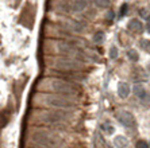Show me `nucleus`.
I'll return each mask as SVG.
<instances>
[{"mask_svg":"<svg viewBox=\"0 0 150 148\" xmlns=\"http://www.w3.org/2000/svg\"><path fill=\"white\" fill-rule=\"evenodd\" d=\"M104 38H105L104 32L98 31V32H95V35H93V42L95 43H103V42H104Z\"/></svg>","mask_w":150,"mask_h":148,"instance_id":"obj_14","label":"nucleus"},{"mask_svg":"<svg viewBox=\"0 0 150 148\" xmlns=\"http://www.w3.org/2000/svg\"><path fill=\"white\" fill-rule=\"evenodd\" d=\"M127 10H129V6H127V4H123L122 8H120V15H122V16H125V15L127 14Z\"/></svg>","mask_w":150,"mask_h":148,"instance_id":"obj_22","label":"nucleus"},{"mask_svg":"<svg viewBox=\"0 0 150 148\" xmlns=\"http://www.w3.org/2000/svg\"><path fill=\"white\" fill-rule=\"evenodd\" d=\"M38 89L45 90V93L46 92H54L59 96L73 97L80 93L81 88L72 81H67L62 78H45L38 83Z\"/></svg>","mask_w":150,"mask_h":148,"instance_id":"obj_1","label":"nucleus"},{"mask_svg":"<svg viewBox=\"0 0 150 148\" xmlns=\"http://www.w3.org/2000/svg\"><path fill=\"white\" fill-rule=\"evenodd\" d=\"M114 145L116 148H126L129 145V139L123 136V135H118L114 137Z\"/></svg>","mask_w":150,"mask_h":148,"instance_id":"obj_10","label":"nucleus"},{"mask_svg":"<svg viewBox=\"0 0 150 148\" xmlns=\"http://www.w3.org/2000/svg\"><path fill=\"white\" fill-rule=\"evenodd\" d=\"M110 58H111V59H116V58H118V48H116L115 46H112V47L110 48Z\"/></svg>","mask_w":150,"mask_h":148,"instance_id":"obj_19","label":"nucleus"},{"mask_svg":"<svg viewBox=\"0 0 150 148\" xmlns=\"http://www.w3.org/2000/svg\"><path fill=\"white\" fill-rule=\"evenodd\" d=\"M137 148H150V145L145 140H139L137 143Z\"/></svg>","mask_w":150,"mask_h":148,"instance_id":"obj_21","label":"nucleus"},{"mask_svg":"<svg viewBox=\"0 0 150 148\" xmlns=\"http://www.w3.org/2000/svg\"><path fill=\"white\" fill-rule=\"evenodd\" d=\"M146 31L150 32V18H149V20L146 22Z\"/></svg>","mask_w":150,"mask_h":148,"instance_id":"obj_24","label":"nucleus"},{"mask_svg":"<svg viewBox=\"0 0 150 148\" xmlns=\"http://www.w3.org/2000/svg\"><path fill=\"white\" fill-rule=\"evenodd\" d=\"M134 94H135L138 98H141V100H143L145 97L147 96L146 90H145V88H143L142 85H134Z\"/></svg>","mask_w":150,"mask_h":148,"instance_id":"obj_12","label":"nucleus"},{"mask_svg":"<svg viewBox=\"0 0 150 148\" xmlns=\"http://www.w3.org/2000/svg\"><path fill=\"white\" fill-rule=\"evenodd\" d=\"M130 92H131V89H130V85L127 82L118 83V96L120 97V98H127Z\"/></svg>","mask_w":150,"mask_h":148,"instance_id":"obj_9","label":"nucleus"},{"mask_svg":"<svg viewBox=\"0 0 150 148\" xmlns=\"http://www.w3.org/2000/svg\"><path fill=\"white\" fill-rule=\"evenodd\" d=\"M127 27H129V30L131 32H134V34H142L143 32V24L141 23L138 19H131V20L129 22V24H127Z\"/></svg>","mask_w":150,"mask_h":148,"instance_id":"obj_8","label":"nucleus"},{"mask_svg":"<svg viewBox=\"0 0 150 148\" xmlns=\"http://www.w3.org/2000/svg\"><path fill=\"white\" fill-rule=\"evenodd\" d=\"M107 19H110V20H111V19H114V12H112V11L107 12Z\"/></svg>","mask_w":150,"mask_h":148,"instance_id":"obj_23","label":"nucleus"},{"mask_svg":"<svg viewBox=\"0 0 150 148\" xmlns=\"http://www.w3.org/2000/svg\"><path fill=\"white\" fill-rule=\"evenodd\" d=\"M46 46H49L47 51L53 53V54L62 55L64 58H73V59H80L85 58V55L83 54V51H80V48H77L76 46H73L69 42L64 41H47Z\"/></svg>","mask_w":150,"mask_h":148,"instance_id":"obj_3","label":"nucleus"},{"mask_svg":"<svg viewBox=\"0 0 150 148\" xmlns=\"http://www.w3.org/2000/svg\"><path fill=\"white\" fill-rule=\"evenodd\" d=\"M139 46H141V48H143V51H146L150 54V41L149 39H142V41L139 42Z\"/></svg>","mask_w":150,"mask_h":148,"instance_id":"obj_17","label":"nucleus"},{"mask_svg":"<svg viewBox=\"0 0 150 148\" xmlns=\"http://www.w3.org/2000/svg\"><path fill=\"white\" fill-rule=\"evenodd\" d=\"M70 6L73 11H83L87 7V0H72Z\"/></svg>","mask_w":150,"mask_h":148,"instance_id":"obj_11","label":"nucleus"},{"mask_svg":"<svg viewBox=\"0 0 150 148\" xmlns=\"http://www.w3.org/2000/svg\"><path fill=\"white\" fill-rule=\"evenodd\" d=\"M31 141L45 148H61L64 145V140L58 135L46 131H37L31 133Z\"/></svg>","mask_w":150,"mask_h":148,"instance_id":"obj_5","label":"nucleus"},{"mask_svg":"<svg viewBox=\"0 0 150 148\" xmlns=\"http://www.w3.org/2000/svg\"><path fill=\"white\" fill-rule=\"evenodd\" d=\"M34 102L41 107H49V108H56V109H69V108H74L76 102L73 100H70L69 97L59 96V94H52V93H38L34 97Z\"/></svg>","mask_w":150,"mask_h":148,"instance_id":"obj_2","label":"nucleus"},{"mask_svg":"<svg viewBox=\"0 0 150 148\" xmlns=\"http://www.w3.org/2000/svg\"><path fill=\"white\" fill-rule=\"evenodd\" d=\"M139 15L143 18V19H146V22L149 20L150 15H149V11H147V10H143V8H141V10H139Z\"/></svg>","mask_w":150,"mask_h":148,"instance_id":"obj_20","label":"nucleus"},{"mask_svg":"<svg viewBox=\"0 0 150 148\" xmlns=\"http://www.w3.org/2000/svg\"><path fill=\"white\" fill-rule=\"evenodd\" d=\"M149 70H150V65H149Z\"/></svg>","mask_w":150,"mask_h":148,"instance_id":"obj_25","label":"nucleus"},{"mask_svg":"<svg viewBox=\"0 0 150 148\" xmlns=\"http://www.w3.org/2000/svg\"><path fill=\"white\" fill-rule=\"evenodd\" d=\"M101 131L104 132L105 135H112L114 131H115V128L112 127V124H110V123H103L101 124Z\"/></svg>","mask_w":150,"mask_h":148,"instance_id":"obj_13","label":"nucleus"},{"mask_svg":"<svg viewBox=\"0 0 150 148\" xmlns=\"http://www.w3.org/2000/svg\"><path fill=\"white\" fill-rule=\"evenodd\" d=\"M96 148H111L107 143H105V140L103 137H100V136H96Z\"/></svg>","mask_w":150,"mask_h":148,"instance_id":"obj_15","label":"nucleus"},{"mask_svg":"<svg viewBox=\"0 0 150 148\" xmlns=\"http://www.w3.org/2000/svg\"><path fill=\"white\" fill-rule=\"evenodd\" d=\"M116 119H118L119 123L126 128H133L134 125H135V117L130 113V112H127V110H120V112H118V113H116Z\"/></svg>","mask_w":150,"mask_h":148,"instance_id":"obj_7","label":"nucleus"},{"mask_svg":"<svg viewBox=\"0 0 150 148\" xmlns=\"http://www.w3.org/2000/svg\"><path fill=\"white\" fill-rule=\"evenodd\" d=\"M31 120H35L41 124L53 125L69 120V114L62 110H42V112H37L35 114H31Z\"/></svg>","mask_w":150,"mask_h":148,"instance_id":"obj_4","label":"nucleus"},{"mask_svg":"<svg viewBox=\"0 0 150 148\" xmlns=\"http://www.w3.org/2000/svg\"><path fill=\"white\" fill-rule=\"evenodd\" d=\"M49 65L61 70V72H80L83 69V63L73 58H53L49 61Z\"/></svg>","mask_w":150,"mask_h":148,"instance_id":"obj_6","label":"nucleus"},{"mask_svg":"<svg viewBox=\"0 0 150 148\" xmlns=\"http://www.w3.org/2000/svg\"><path fill=\"white\" fill-rule=\"evenodd\" d=\"M93 1H95V4H96V6L103 7V8L110 7V4H111V1H110V0H93Z\"/></svg>","mask_w":150,"mask_h":148,"instance_id":"obj_18","label":"nucleus"},{"mask_svg":"<svg viewBox=\"0 0 150 148\" xmlns=\"http://www.w3.org/2000/svg\"><path fill=\"white\" fill-rule=\"evenodd\" d=\"M127 57H129V59L133 61V62H137V61L139 59V55H138V53H137L134 48H130L129 51H127Z\"/></svg>","mask_w":150,"mask_h":148,"instance_id":"obj_16","label":"nucleus"}]
</instances>
